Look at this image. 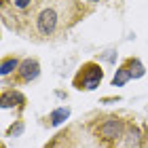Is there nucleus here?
Returning a JSON list of instances; mask_svg holds the SVG:
<instances>
[{"mask_svg":"<svg viewBox=\"0 0 148 148\" xmlns=\"http://www.w3.org/2000/svg\"><path fill=\"white\" fill-rule=\"evenodd\" d=\"M23 133V123L21 121H17V123H13L11 127H9V136L13 138V136H21Z\"/></svg>","mask_w":148,"mask_h":148,"instance_id":"11","label":"nucleus"},{"mask_svg":"<svg viewBox=\"0 0 148 148\" xmlns=\"http://www.w3.org/2000/svg\"><path fill=\"white\" fill-rule=\"evenodd\" d=\"M68 116H70V108L68 106H59V108H55L49 114V123L53 127H57V125H62L64 121H68Z\"/></svg>","mask_w":148,"mask_h":148,"instance_id":"6","label":"nucleus"},{"mask_svg":"<svg viewBox=\"0 0 148 148\" xmlns=\"http://www.w3.org/2000/svg\"><path fill=\"white\" fill-rule=\"evenodd\" d=\"M19 66H21L19 57H15V55H11V57H2V68H0V72H2V76H9L11 72L19 70Z\"/></svg>","mask_w":148,"mask_h":148,"instance_id":"9","label":"nucleus"},{"mask_svg":"<svg viewBox=\"0 0 148 148\" xmlns=\"http://www.w3.org/2000/svg\"><path fill=\"white\" fill-rule=\"evenodd\" d=\"M140 140H142V136H140V129H138V127L127 129V136H125L127 148H140Z\"/></svg>","mask_w":148,"mask_h":148,"instance_id":"10","label":"nucleus"},{"mask_svg":"<svg viewBox=\"0 0 148 148\" xmlns=\"http://www.w3.org/2000/svg\"><path fill=\"white\" fill-rule=\"evenodd\" d=\"M102 57H104L108 64H114V62H116V51H106Z\"/></svg>","mask_w":148,"mask_h":148,"instance_id":"13","label":"nucleus"},{"mask_svg":"<svg viewBox=\"0 0 148 148\" xmlns=\"http://www.w3.org/2000/svg\"><path fill=\"white\" fill-rule=\"evenodd\" d=\"M32 4V0H13V6H15V9H28V6Z\"/></svg>","mask_w":148,"mask_h":148,"instance_id":"12","label":"nucleus"},{"mask_svg":"<svg viewBox=\"0 0 148 148\" xmlns=\"http://www.w3.org/2000/svg\"><path fill=\"white\" fill-rule=\"evenodd\" d=\"M19 78L23 80V83H32L38 74H40V64H38V59H23L21 66H19Z\"/></svg>","mask_w":148,"mask_h":148,"instance_id":"4","label":"nucleus"},{"mask_svg":"<svg viewBox=\"0 0 148 148\" xmlns=\"http://www.w3.org/2000/svg\"><path fill=\"white\" fill-rule=\"evenodd\" d=\"M57 21H59L57 11L51 9V6H47V9H42L38 13V17H36V30L42 36H51L53 32H55V28H57Z\"/></svg>","mask_w":148,"mask_h":148,"instance_id":"2","label":"nucleus"},{"mask_svg":"<svg viewBox=\"0 0 148 148\" xmlns=\"http://www.w3.org/2000/svg\"><path fill=\"white\" fill-rule=\"evenodd\" d=\"M102 78H104L102 66L95 62H87V64H83V68L78 70L76 78H74V87L80 91H93L99 87Z\"/></svg>","mask_w":148,"mask_h":148,"instance_id":"1","label":"nucleus"},{"mask_svg":"<svg viewBox=\"0 0 148 148\" xmlns=\"http://www.w3.org/2000/svg\"><path fill=\"white\" fill-rule=\"evenodd\" d=\"M125 66L129 68V72H131V78H142L144 74H146V68H144V64L140 62L138 57H129L125 62Z\"/></svg>","mask_w":148,"mask_h":148,"instance_id":"7","label":"nucleus"},{"mask_svg":"<svg viewBox=\"0 0 148 148\" xmlns=\"http://www.w3.org/2000/svg\"><path fill=\"white\" fill-rule=\"evenodd\" d=\"M129 78H131L129 68H127V66H121V68L114 72V76H112V87H125L129 83Z\"/></svg>","mask_w":148,"mask_h":148,"instance_id":"8","label":"nucleus"},{"mask_svg":"<svg viewBox=\"0 0 148 148\" xmlns=\"http://www.w3.org/2000/svg\"><path fill=\"white\" fill-rule=\"evenodd\" d=\"M123 131H125V125L121 119H108L106 123L99 125V133L106 138V140H116V138H123Z\"/></svg>","mask_w":148,"mask_h":148,"instance_id":"3","label":"nucleus"},{"mask_svg":"<svg viewBox=\"0 0 148 148\" xmlns=\"http://www.w3.org/2000/svg\"><path fill=\"white\" fill-rule=\"evenodd\" d=\"M25 104V97H23V93H19L15 89H6L2 93V108H15V106H21Z\"/></svg>","mask_w":148,"mask_h":148,"instance_id":"5","label":"nucleus"},{"mask_svg":"<svg viewBox=\"0 0 148 148\" xmlns=\"http://www.w3.org/2000/svg\"><path fill=\"white\" fill-rule=\"evenodd\" d=\"M87 2H97V0H87Z\"/></svg>","mask_w":148,"mask_h":148,"instance_id":"14","label":"nucleus"}]
</instances>
